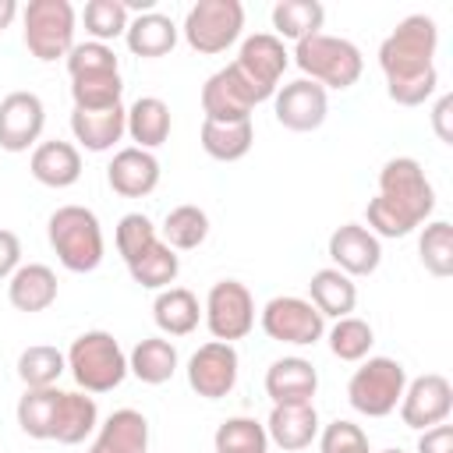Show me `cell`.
<instances>
[{
  "label": "cell",
  "mask_w": 453,
  "mask_h": 453,
  "mask_svg": "<svg viewBox=\"0 0 453 453\" xmlns=\"http://www.w3.org/2000/svg\"><path fill=\"white\" fill-rule=\"evenodd\" d=\"M435 46H439V28L428 14H407L379 46V67L386 74V92L400 106H421L435 85Z\"/></svg>",
  "instance_id": "1"
},
{
  "label": "cell",
  "mask_w": 453,
  "mask_h": 453,
  "mask_svg": "<svg viewBox=\"0 0 453 453\" xmlns=\"http://www.w3.org/2000/svg\"><path fill=\"white\" fill-rule=\"evenodd\" d=\"M50 248L57 251L60 265L71 273H92L103 262V226L99 216L85 205H60L46 223Z\"/></svg>",
  "instance_id": "2"
},
{
  "label": "cell",
  "mask_w": 453,
  "mask_h": 453,
  "mask_svg": "<svg viewBox=\"0 0 453 453\" xmlns=\"http://www.w3.org/2000/svg\"><path fill=\"white\" fill-rule=\"evenodd\" d=\"M64 357H67V372L85 393H110L127 375V354L106 329L81 333Z\"/></svg>",
  "instance_id": "3"
},
{
  "label": "cell",
  "mask_w": 453,
  "mask_h": 453,
  "mask_svg": "<svg viewBox=\"0 0 453 453\" xmlns=\"http://www.w3.org/2000/svg\"><path fill=\"white\" fill-rule=\"evenodd\" d=\"M294 64L304 71L308 81H315L322 88H350L365 71L361 50L350 39L326 35V32L301 39L294 50Z\"/></svg>",
  "instance_id": "4"
},
{
  "label": "cell",
  "mask_w": 453,
  "mask_h": 453,
  "mask_svg": "<svg viewBox=\"0 0 453 453\" xmlns=\"http://www.w3.org/2000/svg\"><path fill=\"white\" fill-rule=\"evenodd\" d=\"M379 198L414 230L421 226L435 209V191L421 170L418 159L396 156L379 170Z\"/></svg>",
  "instance_id": "5"
},
{
  "label": "cell",
  "mask_w": 453,
  "mask_h": 453,
  "mask_svg": "<svg viewBox=\"0 0 453 453\" xmlns=\"http://www.w3.org/2000/svg\"><path fill=\"white\" fill-rule=\"evenodd\" d=\"M25 25V46L35 60L50 64L57 57L67 60L74 50V7L71 0H28L21 11Z\"/></svg>",
  "instance_id": "6"
},
{
  "label": "cell",
  "mask_w": 453,
  "mask_h": 453,
  "mask_svg": "<svg viewBox=\"0 0 453 453\" xmlns=\"http://www.w3.org/2000/svg\"><path fill=\"white\" fill-rule=\"evenodd\" d=\"M407 389V372L393 357H368L347 382V400L365 418H386L396 411Z\"/></svg>",
  "instance_id": "7"
},
{
  "label": "cell",
  "mask_w": 453,
  "mask_h": 453,
  "mask_svg": "<svg viewBox=\"0 0 453 453\" xmlns=\"http://www.w3.org/2000/svg\"><path fill=\"white\" fill-rule=\"evenodd\" d=\"M244 28V7L241 0H198L184 14V39L195 53H223L241 39Z\"/></svg>",
  "instance_id": "8"
},
{
  "label": "cell",
  "mask_w": 453,
  "mask_h": 453,
  "mask_svg": "<svg viewBox=\"0 0 453 453\" xmlns=\"http://www.w3.org/2000/svg\"><path fill=\"white\" fill-rule=\"evenodd\" d=\"M287 64H290V53L283 50V39H276L273 32H255V35H248L241 42V53H237V60L230 67L251 88L255 103H265V99L276 96Z\"/></svg>",
  "instance_id": "9"
},
{
  "label": "cell",
  "mask_w": 453,
  "mask_h": 453,
  "mask_svg": "<svg viewBox=\"0 0 453 453\" xmlns=\"http://www.w3.org/2000/svg\"><path fill=\"white\" fill-rule=\"evenodd\" d=\"M202 315L216 340L234 343V340H244L255 326V297L241 280H219L212 283Z\"/></svg>",
  "instance_id": "10"
},
{
  "label": "cell",
  "mask_w": 453,
  "mask_h": 453,
  "mask_svg": "<svg viewBox=\"0 0 453 453\" xmlns=\"http://www.w3.org/2000/svg\"><path fill=\"white\" fill-rule=\"evenodd\" d=\"M262 329L269 340L276 343H294V347H308L319 343L326 333V319L315 311L311 301L304 297H273L262 308Z\"/></svg>",
  "instance_id": "11"
},
{
  "label": "cell",
  "mask_w": 453,
  "mask_h": 453,
  "mask_svg": "<svg viewBox=\"0 0 453 453\" xmlns=\"http://www.w3.org/2000/svg\"><path fill=\"white\" fill-rule=\"evenodd\" d=\"M237 350L234 343L209 340L188 361V386L205 400H223L237 386Z\"/></svg>",
  "instance_id": "12"
},
{
  "label": "cell",
  "mask_w": 453,
  "mask_h": 453,
  "mask_svg": "<svg viewBox=\"0 0 453 453\" xmlns=\"http://www.w3.org/2000/svg\"><path fill=\"white\" fill-rule=\"evenodd\" d=\"M453 411V386L446 375H418L414 382H407L403 396H400V418L407 428H432L442 425Z\"/></svg>",
  "instance_id": "13"
},
{
  "label": "cell",
  "mask_w": 453,
  "mask_h": 453,
  "mask_svg": "<svg viewBox=\"0 0 453 453\" xmlns=\"http://www.w3.org/2000/svg\"><path fill=\"white\" fill-rule=\"evenodd\" d=\"M46 124L42 99L35 92H11L0 99V149L4 152H28Z\"/></svg>",
  "instance_id": "14"
},
{
  "label": "cell",
  "mask_w": 453,
  "mask_h": 453,
  "mask_svg": "<svg viewBox=\"0 0 453 453\" xmlns=\"http://www.w3.org/2000/svg\"><path fill=\"white\" fill-rule=\"evenodd\" d=\"M255 96L251 88L241 81V74L226 64L223 71L209 74V81L202 85V110L205 120H219V124H234V120H251L255 110Z\"/></svg>",
  "instance_id": "15"
},
{
  "label": "cell",
  "mask_w": 453,
  "mask_h": 453,
  "mask_svg": "<svg viewBox=\"0 0 453 453\" xmlns=\"http://www.w3.org/2000/svg\"><path fill=\"white\" fill-rule=\"evenodd\" d=\"M329 258L343 276H372L382 262V244L368 226L343 223L329 234Z\"/></svg>",
  "instance_id": "16"
},
{
  "label": "cell",
  "mask_w": 453,
  "mask_h": 453,
  "mask_svg": "<svg viewBox=\"0 0 453 453\" xmlns=\"http://www.w3.org/2000/svg\"><path fill=\"white\" fill-rule=\"evenodd\" d=\"M273 99H276V120L287 131H315V127H322V120L329 113L326 88L308 78H297V81L276 88Z\"/></svg>",
  "instance_id": "17"
},
{
  "label": "cell",
  "mask_w": 453,
  "mask_h": 453,
  "mask_svg": "<svg viewBox=\"0 0 453 453\" xmlns=\"http://www.w3.org/2000/svg\"><path fill=\"white\" fill-rule=\"evenodd\" d=\"M106 180H110V188H113L117 195H124V198H145V195H152L156 184H159V159H156L152 152L138 149V145L120 149V152L110 159V166H106Z\"/></svg>",
  "instance_id": "18"
},
{
  "label": "cell",
  "mask_w": 453,
  "mask_h": 453,
  "mask_svg": "<svg viewBox=\"0 0 453 453\" xmlns=\"http://www.w3.org/2000/svg\"><path fill=\"white\" fill-rule=\"evenodd\" d=\"M265 435H269V442H276L287 453L311 446V439L319 435L315 403H273V414L265 421Z\"/></svg>",
  "instance_id": "19"
},
{
  "label": "cell",
  "mask_w": 453,
  "mask_h": 453,
  "mask_svg": "<svg viewBox=\"0 0 453 453\" xmlns=\"http://www.w3.org/2000/svg\"><path fill=\"white\" fill-rule=\"evenodd\" d=\"M319 389V372L304 357H280L265 372V393L273 403H311Z\"/></svg>",
  "instance_id": "20"
},
{
  "label": "cell",
  "mask_w": 453,
  "mask_h": 453,
  "mask_svg": "<svg viewBox=\"0 0 453 453\" xmlns=\"http://www.w3.org/2000/svg\"><path fill=\"white\" fill-rule=\"evenodd\" d=\"M88 453H149V421L142 411L120 407L113 411L99 432Z\"/></svg>",
  "instance_id": "21"
},
{
  "label": "cell",
  "mask_w": 453,
  "mask_h": 453,
  "mask_svg": "<svg viewBox=\"0 0 453 453\" xmlns=\"http://www.w3.org/2000/svg\"><path fill=\"white\" fill-rule=\"evenodd\" d=\"M32 177L46 188H71L81 177V152L71 142H39L32 149V163H28Z\"/></svg>",
  "instance_id": "22"
},
{
  "label": "cell",
  "mask_w": 453,
  "mask_h": 453,
  "mask_svg": "<svg viewBox=\"0 0 453 453\" xmlns=\"http://www.w3.org/2000/svg\"><path fill=\"white\" fill-rule=\"evenodd\" d=\"M71 131L88 152H106L127 134V110L110 106V110H74L71 113Z\"/></svg>",
  "instance_id": "23"
},
{
  "label": "cell",
  "mask_w": 453,
  "mask_h": 453,
  "mask_svg": "<svg viewBox=\"0 0 453 453\" xmlns=\"http://www.w3.org/2000/svg\"><path fill=\"white\" fill-rule=\"evenodd\" d=\"M7 297L18 311H46L57 301V273L42 262H28L18 265L11 283H7Z\"/></svg>",
  "instance_id": "24"
},
{
  "label": "cell",
  "mask_w": 453,
  "mask_h": 453,
  "mask_svg": "<svg viewBox=\"0 0 453 453\" xmlns=\"http://www.w3.org/2000/svg\"><path fill=\"white\" fill-rule=\"evenodd\" d=\"M99 425V407L92 396H85L81 389L74 393H60L57 403V421H53V442L60 446H78L85 442Z\"/></svg>",
  "instance_id": "25"
},
{
  "label": "cell",
  "mask_w": 453,
  "mask_h": 453,
  "mask_svg": "<svg viewBox=\"0 0 453 453\" xmlns=\"http://www.w3.org/2000/svg\"><path fill=\"white\" fill-rule=\"evenodd\" d=\"M152 319H156L159 333H166V336H188V333L198 329L202 304H198V297L188 287H166L152 301Z\"/></svg>",
  "instance_id": "26"
},
{
  "label": "cell",
  "mask_w": 453,
  "mask_h": 453,
  "mask_svg": "<svg viewBox=\"0 0 453 453\" xmlns=\"http://www.w3.org/2000/svg\"><path fill=\"white\" fill-rule=\"evenodd\" d=\"M127 372L145 386H163L177 372V347L166 336H145L127 354Z\"/></svg>",
  "instance_id": "27"
},
{
  "label": "cell",
  "mask_w": 453,
  "mask_h": 453,
  "mask_svg": "<svg viewBox=\"0 0 453 453\" xmlns=\"http://www.w3.org/2000/svg\"><path fill=\"white\" fill-rule=\"evenodd\" d=\"M308 301L315 304V311L326 319V315H333V319H347L350 311H354V304H357V287L350 283V276H343L340 269H319L315 276H311V283H308Z\"/></svg>",
  "instance_id": "28"
},
{
  "label": "cell",
  "mask_w": 453,
  "mask_h": 453,
  "mask_svg": "<svg viewBox=\"0 0 453 453\" xmlns=\"http://www.w3.org/2000/svg\"><path fill=\"white\" fill-rule=\"evenodd\" d=\"M127 50L134 57H166L173 46H177V25L159 14V11H149V14H138L134 21H127Z\"/></svg>",
  "instance_id": "29"
},
{
  "label": "cell",
  "mask_w": 453,
  "mask_h": 453,
  "mask_svg": "<svg viewBox=\"0 0 453 453\" xmlns=\"http://www.w3.org/2000/svg\"><path fill=\"white\" fill-rule=\"evenodd\" d=\"M127 134L138 149H159L170 138V106L156 96H142L127 106Z\"/></svg>",
  "instance_id": "30"
},
{
  "label": "cell",
  "mask_w": 453,
  "mask_h": 453,
  "mask_svg": "<svg viewBox=\"0 0 453 453\" xmlns=\"http://www.w3.org/2000/svg\"><path fill=\"white\" fill-rule=\"evenodd\" d=\"M251 142H255L251 120H234V124L202 120V149H205V156H212L219 163H234V159L248 156Z\"/></svg>",
  "instance_id": "31"
},
{
  "label": "cell",
  "mask_w": 453,
  "mask_h": 453,
  "mask_svg": "<svg viewBox=\"0 0 453 453\" xmlns=\"http://www.w3.org/2000/svg\"><path fill=\"white\" fill-rule=\"evenodd\" d=\"M127 273H131V280H134L138 287H145V290H166V287L177 280V273H180V258H177V251H173L170 244H163V237H159V241L149 244L134 262H127Z\"/></svg>",
  "instance_id": "32"
},
{
  "label": "cell",
  "mask_w": 453,
  "mask_h": 453,
  "mask_svg": "<svg viewBox=\"0 0 453 453\" xmlns=\"http://www.w3.org/2000/svg\"><path fill=\"white\" fill-rule=\"evenodd\" d=\"M57 386H42V389H25V396L18 400V425L28 439H53V421H57V403H60Z\"/></svg>",
  "instance_id": "33"
},
{
  "label": "cell",
  "mask_w": 453,
  "mask_h": 453,
  "mask_svg": "<svg viewBox=\"0 0 453 453\" xmlns=\"http://www.w3.org/2000/svg\"><path fill=\"white\" fill-rule=\"evenodd\" d=\"M326 21V7L319 0H280L273 7V28H276V39H308L322 28Z\"/></svg>",
  "instance_id": "34"
},
{
  "label": "cell",
  "mask_w": 453,
  "mask_h": 453,
  "mask_svg": "<svg viewBox=\"0 0 453 453\" xmlns=\"http://www.w3.org/2000/svg\"><path fill=\"white\" fill-rule=\"evenodd\" d=\"M67 357L50 347V343H35L25 347L18 357V379L25 382V389H42V386H57V379L64 375Z\"/></svg>",
  "instance_id": "35"
},
{
  "label": "cell",
  "mask_w": 453,
  "mask_h": 453,
  "mask_svg": "<svg viewBox=\"0 0 453 453\" xmlns=\"http://www.w3.org/2000/svg\"><path fill=\"white\" fill-rule=\"evenodd\" d=\"M209 237V216L198 205H177L163 219V244L173 251H191Z\"/></svg>",
  "instance_id": "36"
},
{
  "label": "cell",
  "mask_w": 453,
  "mask_h": 453,
  "mask_svg": "<svg viewBox=\"0 0 453 453\" xmlns=\"http://www.w3.org/2000/svg\"><path fill=\"white\" fill-rule=\"evenodd\" d=\"M212 446L216 453H269V435L255 418H226L216 428Z\"/></svg>",
  "instance_id": "37"
},
{
  "label": "cell",
  "mask_w": 453,
  "mask_h": 453,
  "mask_svg": "<svg viewBox=\"0 0 453 453\" xmlns=\"http://www.w3.org/2000/svg\"><path fill=\"white\" fill-rule=\"evenodd\" d=\"M120 92H124L120 71H113V74H85V78H71V99H74V110H110V106H120Z\"/></svg>",
  "instance_id": "38"
},
{
  "label": "cell",
  "mask_w": 453,
  "mask_h": 453,
  "mask_svg": "<svg viewBox=\"0 0 453 453\" xmlns=\"http://www.w3.org/2000/svg\"><path fill=\"white\" fill-rule=\"evenodd\" d=\"M418 251H421V265L432 276H439V280L453 276V223H446V219L428 223L421 230Z\"/></svg>",
  "instance_id": "39"
},
{
  "label": "cell",
  "mask_w": 453,
  "mask_h": 453,
  "mask_svg": "<svg viewBox=\"0 0 453 453\" xmlns=\"http://www.w3.org/2000/svg\"><path fill=\"white\" fill-rule=\"evenodd\" d=\"M375 343V333L365 319H336V326L329 329V350L340 357V361H365L368 350Z\"/></svg>",
  "instance_id": "40"
},
{
  "label": "cell",
  "mask_w": 453,
  "mask_h": 453,
  "mask_svg": "<svg viewBox=\"0 0 453 453\" xmlns=\"http://www.w3.org/2000/svg\"><path fill=\"white\" fill-rule=\"evenodd\" d=\"M81 21H85V32L92 35V42H106V39L124 35L131 18L120 0H88L81 11Z\"/></svg>",
  "instance_id": "41"
},
{
  "label": "cell",
  "mask_w": 453,
  "mask_h": 453,
  "mask_svg": "<svg viewBox=\"0 0 453 453\" xmlns=\"http://www.w3.org/2000/svg\"><path fill=\"white\" fill-rule=\"evenodd\" d=\"M159 241V234H156V226H152V219L145 216V212H127V216H120V223H117V251H120V258H124V265L127 262H134L149 244H156Z\"/></svg>",
  "instance_id": "42"
},
{
  "label": "cell",
  "mask_w": 453,
  "mask_h": 453,
  "mask_svg": "<svg viewBox=\"0 0 453 453\" xmlns=\"http://www.w3.org/2000/svg\"><path fill=\"white\" fill-rule=\"evenodd\" d=\"M67 71H71V78L113 74V71H120V64H117V53H113L106 42H78V46L67 53Z\"/></svg>",
  "instance_id": "43"
},
{
  "label": "cell",
  "mask_w": 453,
  "mask_h": 453,
  "mask_svg": "<svg viewBox=\"0 0 453 453\" xmlns=\"http://www.w3.org/2000/svg\"><path fill=\"white\" fill-rule=\"evenodd\" d=\"M319 446H322V453H372L368 449V435L361 432V425L343 421V418H336L333 425L322 428Z\"/></svg>",
  "instance_id": "44"
},
{
  "label": "cell",
  "mask_w": 453,
  "mask_h": 453,
  "mask_svg": "<svg viewBox=\"0 0 453 453\" xmlns=\"http://www.w3.org/2000/svg\"><path fill=\"white\" fill-rule=\"evenodd\" d=\"M418 453H453V425H432L418 439Z\"/></svg>",
  "instance_id": "45"
},
{
  "label": "cell",
  "mask_w": 453,
  "mask_h": 453,
  "mask_svg": "<svg viewBox=\"0 0 453 453\" xmlns=\"http://www.w3.org/2000/svg\"><path fill=\"white\" fill-rule=\"evenodd\" d=\"M21 265V241L11 230H0V280H11Z\"/></svg>",
  "instance_id": "46"
},
{
  "label": "cell",
  "mask_w": 453,
  "mask_h": 453,
  "mask_svg": "<svg viewBox=\"0 0 453 453\" xmlns=\"http://www.w3.org/2000/svg\"><path fill=\"white\" fill-rule=\"evenodd\" d=\"M449 117H453V96H442V99L435 103V110H432V124H435L439 142H446V145H453V127H449Z\"/></svg>",
  "instance_id": "47"
},
{
  "label": "cell",
  "mask_w": 453,
  "mask_h": 453,
  "mask_svg": "<svg viewBox=\"0 0 453 453\" xmlns=\"http://www.w3.org/2000/svg\"><path fill=\"white\" fill-rule=\"evenodd\" d=\"M14 18H18V4H14V0H0V32L11 28Z\"/></svg>",
  "instance_id": "48"
},
{
  "label": "cell",
  "mask_w": 453,
  "mask_h": 453,
  "mask_svg": "<svg viewBox=\"0 0 453 453\" xmlns=\"http://www.w3.org/2000/svg\"><path fill=\"white\" fill-rule=\"evenodd\" d=\"M382 453H403V449H382Z\"/></svg>",
  "instance_id": "49"
}]
</instances>
